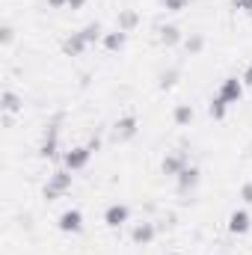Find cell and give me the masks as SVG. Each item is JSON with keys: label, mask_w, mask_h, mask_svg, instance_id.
Here are the masks:
<instances>
[{"label": "cell", "mask_w": 252, "mask_h": 255, "mask_svg": "<svg viewBox=\"0 0 252 255\" xmlns=\"http://www.w3.org/2000/svg\"><path fill=\"white\" fill-rule=\"evenodd\" d=\"M71 190V172L68 169H57L51 178H48V184H45V190H42V196L48 199V202H57L60 196H65V193Z\"/></svg>", "instance_id": "6da1fadb"}, {"label": "cell", "mask_w": 252, "mask_h": 255, "mask_svg": "<svg viewBox=\"0 0 252 255\" xmlns=\"http://www.w3.org/2000/svg\"><path fill=\"white\" fill-rule=\"evenodd\" d=\"M92 148L89 145H74V148H68L63 154V166L68 172H80V169H86L89 166V160H92Z\"/></svg>", "instance_id": "7a4b0ae2"}, {"label": "cell", "mask_w": 252, "mask_h": 255, "mask_svg": "<svg viewBox=\"0 0 252 255\" xmlns=\"http://www.w3.org/2000/svg\"><path fill=\"white\" fill-rule=\"evenodd\" d=\"M136 130H139V119L136 116H122V119H116L113 128H110V139L113 142H127V139L136 136Z\"/></svg>", "instance_id": "3957f363"}, {"label": "cell", "mask_w": 252, "mask_h": 255, "mask_svg": "<svg viewBox=\"0 0 252 255\" xmlns=\"http://www.w3.org/2000/svg\"><path fill=\"white\" fill-rule=\"evenodd\" d=\"M244 92H247V86H244L241 77H226V80L220 83V89H217V95H220L229 107H232V104H241Z\"/></svg>", "instance_id": "277c9868"}, {"label": "cell", "mask_w": 252, "mask_h": 255, "mask_svg": "<svg viewBox=\"0 0 252 255\" xmlns=\"http://www.w3.org/2000/svg\"><path fill=\"white\" fill-rule=\"evenodd\" d=\"M57 229L63 235H80L83 232V211L80 208H65L57 220Z\"/></svg>", "instance_id": "5b68a950"}, {"label": "cell", "mask_w": 252, "mask_h": 255, "mask_svg": "<svg viewBox=\"0 0 252 255\" xmlns=\"http://www.w3.org/2000/svg\"><path fill=\"white\" fill-rule=\"evenodd\" d=\"M199 181H202V169H199L196 163H187V166L178 172L175 187H178V193H181V196H187V193H193L196 187H199Z\"/></svg>", "instance_id": "8992f818"}, {"label": "cell", "mask_w": 252, "mask_h": 255, "mask_svg": "<svg viewBox=\"0 0 252 255\" xmlns=\"http://www.w3.org/2000/svg\"><path fill=\"white\" fill-rule=\"evenodd\" d=\"M127 220H130V208H127L125 202L107 205V211H104V226H107V229H122Z\"/></svg>", "instance_id": "52a82bcc"}, {"label": "cell", "mask_w": 252, "mask_h": 255, "mask_svg": "<svg viewBox=\"0 0 252 255\" xmlns=\"http://www.w3.org/2000/svg\"><path fill=\"white\" fill-rule=\"evenodd\" d=\"M57 151H60V130H57V122H54V125H48L45 136H42L39 157L42 160H51V157H57Z\"/></svg>", "instance_id": "ba28073f"}, {"label": "cell", "mask_w": 252, "mask_h": 255, "mask_svg": "<svg viewBox=\"0 0 252 255\" xmlns=\"http://www.w3.org/2000/svg\"><path fill=\"white\" fill-rule=\"evenodd\" d=\"M154 238H157V226L148 223V220H142V223H136L130 229V241L136 247H148V244H154Z\"/></svg>", "instance_id": "9c48e42d"}, {"label": "cell", "mask_w": 252, "mask_h": 255, "mask_svg": "<svg viewBox=\"0 0 252 255\" xmlns=\"http://www.w3.org/2000/svg\"><path fill=\"white\" fill-rule=\"evenodd\" d=\"M187 163H190V157L184 154V151H169V154L163 157L160 169H163V175H169V178H178V172H181Z\"/></svg>", "instance_id": "30bf717a"}, {"label": "cell", "mask_w": 252, "mask_h": 255, "mask_svg": "<svg viewBox=\"0 0 252 255\" xmlns=\"http://www.w3.org/2000/svg\"><path fill=\"white\" fill-rule=\"evenodd\" d=\"M252 229V217L247 208H235L232 214H229V232L232 235H247Z\"/></svg>", "instance_id": "8fae6325"}, {"label": "cell", "mask_w": 252, "mask_h": 255, "mask_svg": "<svg viewBox=\"0 0 252 255\" xmlns=\"http://www.w3.org/2000/svg\"><path fill=\"white\" fill-rule=\"evenodd\" d=\"M86 48H89V42L83 39V33H80V30H77V33H71V36L63 42V54H68V57H80Z\"/></svg>", "instance_id": "7c38bea8"}, {"label": "cell", "mask_w": 252, "mask_h": 255, "mask_svg": "<svg viewBox=\"0 0 252 255\" xmlns=\"http://www.w3.org/2000/svg\"><path fill=\"white\" fill-rule=\"evenodd\" d=\"M125 42H127V33H122V30H110V33H104V39H101L104 51H110V54H119V51L125 48Z\"/></svg>", "instance_id": "4fadbf2b"}, {"label": "cell", "mask_w": 252, "mask_h": 255, "mask_svg": "<svg viewBox=\"0 0 252 255\" xmlns=\"http://www.w3.org/2000/svg\"><path fill=\"white\" fill-rule=\"evenodd\" d=\"M0 110H3V113H12V116H15V113H21V110H24L21 95H18V92H12V89H6V92L0 95Z\"/></svg>", "instance_id": "5bb4252c"}, {"label": "cell", "mask_w": 252, "mask_h": 255, "mask_svg": "<svg viewBox=\"0 0 252 255\" xmlns=\"http://www.w3.org/2000/svg\"><path fill=\"white\" fill-rule=\"evenodd\" d=\"M136 24H139V15H136L133 9H122V12H119V21H116V30H122V33H130Z\"/></svg>", "instance_id": "9a60e30c"}, {"label": "cell", "mask_w": 252, "mask_h": 255, "mask_svg": "<svg viewBox=\"0 0 252 255\" xmlns=\"http://www.w3.org/2000/svg\"><path fill=\"white\" fill-rule=\"evenodd\" d=\"M178 42H181V30H178L175 24L160 27V45H163V48H172V45H178Z\"/></svg>", "instance_id": "2e32d148"}, {"label": "cell", "mask_w": 252, "mask_h": 255, "mask_svg": "<svg viewBox=\"0 0 252 255\" xmlns=\"http://www.w3.org/2000/svg\"><path fill=\"white\" fill-rule=\"evenodd\" d=\"M226 113H229V104H226L220 95H214V98L208 101V116H211V119H217V122H223V119H226Z\"/></svg>", "instance_id": "e0dca14e"}, {"label": "cell", "mask_w": 252, "mask_h": 255, "mask_svg": "<svg viewBox=\"0 0 252 255\" xmlns=\"http://www.w3.org/2000/svg\"><path fill=\"white\" fill-rule=\"evenodd\" d=\"M80 33H83V39H86L89 45H95V42H101V39H104V27H101L98 21H89Z\"/></svg>", "instance_id": "ac0fdd59"}, {"label": "cell", "mask_w": 252, "mask_h": 255, "mask_svg": "<svg viewBox=\"0 0 252 255\" xmlns=\"http://www.w3.org/2000/svg\"><path fill=\"white\" fill-rule=\"evenodd\" d=\"M193 116H196V113H193V107H190V104H178V107H175V113H172L175 125H181V128H187L190 122H193Z\"/></svg>", "instance_id": "d6986e66"}, {"label": "cell", "mask_w": 252, "mask_h": 255, "mask_svg": "<svg viewBox=\"0 0 252 255\" xmlns=\"http://www.w3.org/2000/svg\"><path fill=\"white\" fill-rule=\"evenodd\" d=\"M202 48H205V36L193 33V36H187V39H184V51H187L190 57H193V54H202Z\"/></svg>", "instance_id": "ffe728a7"}, {"label": "cell", "mask_w": 252, "mask_h": 255, "mask_svg": "<svg viewBox=\"0 0 252 255\" xmlns=\"http://www.w3.org/2000/svg\"><path fill=\"white\" fill-rule=\"evenodd\" d=\"M178 74H181L178 68H169V71H160V83H157V86H160V89H172V86L178 83Z\"/></svg>", "instance_id": "44dd1931"}, {"label": "cell", "mask_w": 252, "mask_h": 255, "mask_svg": "<svg viewBox=\"0 0 252 255\" xmlns=\"http://www.w3.org/2000/svg\"><path fill=\"white\" fill-rule=\"evenodd\" d=\"M12 39H15V30H12L9 24H3V27H0V42H3V45H12Z\"/></svg>", "instance_id": "7402d4cb"}, {"label": "cell", "mask_w": 252, "mask_h": 255, "mask_svg": "<svg viewBox=\"0 0 252 255\" xmlns=\"http://www.w3.org/2000/svg\"><path fill=\"white\" fill-rule=\"evenodd\" d=\"M187 6V0H163V9L166 12H181Z\"/></svg>", "instance_id": "603a6c76"}, {"label": "cell", "mask_w": 252, "mask_h": 255, "mask_svg": "<svg viewBox=\"0 0 252 255\" xmlns=\"http://www.w3.org/2000/svg\"><path fill=\"white\" fill-rule=\"evenodd\" d=\"M241 199H244L247 205H252V181H247V184L241 187Z\"/></svg>", "instance_id": "cb8c5ba5"}, {"label": "cell", "mask_w": 252, "mask_h": 255, "mask_svg": "<svg viewBox=\"0 0 252 255\" xmlns=\"http://www.w3.org/2000/svg\"><path fill=\"white\" fill-rule=\"evenodd\" d=\"M235 9H244V12L252 18V0H235Z\"/></svg>", "instance_id": "d4e9b609"}, {"label": "cell", "mask_w": 252, "mask_h": 255, "mask_svg": "<svg viewBox=\"0 0 252 255\" xmlns=\"http://www.w3.org/2000/svg\"><path fill=\"white\" fill-rule=\"evenodd\" d=\"M241 80H244V86H247V89H252V63L244 68V77H241Z\"/></svg>", "instance_id": "484cf974"}, {"label": "cell", "mask_w": 252, "mask_h": 255, "mask_svg": "<svg viewBox=\"0 0 252 255\" xmlns=\"http://www.w3.org/2000/svg\"><path fill=\"white\" fill-rule=\"evenodd\" d=\"M86 3H89V0H68V9H74V12H77V9H83Z\"/></svg>", "instance_id": "4316f807"}, {"label": "cell", "mask_w": 252, "mask_h": 255, "mask_svg": "<svg viewBox=\"0 0 252 255\" xmlns=\"http://www.w3.org/2000/svg\"><path fill=\"white\" fill-rule=\"evenodd\" d=\"M48 6L51 9H63V6H68V0H48Z\"/></svg>", "instance_id": "83f0119b"}, {"label": "cell", "mask_w": 252, "mask_h": 255, "mask_svg": "<svg viewBox=\"0 0 252 255\" xmlns=\"http://www.w3.org/2000/svg\"><path fill=\"white\" fill-rule=\"evenodd\" d=\"M166 255H184V253H166Z\"/></svg>", "instance_id": "f1b7e54d"}]
</instances>
